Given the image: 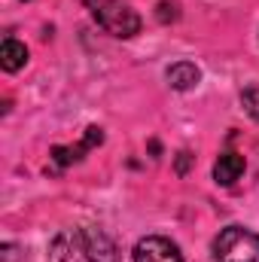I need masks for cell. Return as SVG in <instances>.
I'll use <instances>...</instances> for the list:
<instances>
[{
	"instance_id": "6da1fadb",
	"label": "cell",
	"mask_w": 259,
	"mask_h": 262,
	"mask_svg": "<svg viewBox=\"0 0 259 262\" xmlns=\"http://www.w3.org/2000/svg\"><path fill=\"white\" fill-rule=\"evenodd\" d=\"M49 262H119V250L104 229L73 226L52 238Z\"/></svg>"
},
{
	"instance_id": "7a4b0ae2",
	"label": "cell",
	"mask_w": 259,
	"mask_h": 262,
	"mask_svg": "<svg viewBox=\"0 0 259 262\" xmlns=\"http://www.w3.org/2000/svg\"><path fill=\"white\" fill-rule=\"evenodd\" d=\"M85 9L92 12V18L113 37L128 40L134 34H140V15L131 9L125 0H82Z\"/></svg>"
},
{
	"instance_id": "3957f363",
	"label": "cell",
	"mask_w": 259,
	"mask_h": 262,
	"mask_svg": "<svg viewBox=\"0 0 259 262\" xmlns=\"http://www.w3.org/2000/svg\"><path fill=\"white\" fill-rule=\"evenodd\" d=\"M213 262H259V235L229 226L213 238Z\"/></svg>"
},
{
	"instance_id": "277c9868",
	"label": "cell",
	"mask_w": 259,
	"mask_h": 262,
	"mask_svg": "<svg viewBox=\"0 0 259 262\" xmlns=\"http://www.w3.org/2000/svg\"><path fill=\"white\" fill-rule=\"evenodd\" d=\"M134 262H183V253L174 241L162 235H149L134 244Z\"/></svg>"
},
{
	"instance_id": "5b68a950",
	"label": "cell",
	"mask_w": 259,
	"mask_h": 262,
	"mask_svg": "<svg viewBox=\"0 0 259 262\" xmlns=\"http://www.w3.org/2000/svg\"><path fill=\"white\" fill-rule=\"evenodd\" d=\"M101 140H104V131L98 128V125H92V128H85V137H82L76 146H55V149H52V162H55L58 168H67V165L79 162L89 149L101 146Z\"/></svg>"
},
{
	"instance_id": "8992f818",
	"label": "cell",
	"mask_w": 259,
	"mask_h": 262,
	"mask_svg": "<svg viewBox=\"0 0 259 262\" xmlns=\"http://www.w3.org/2000/svg\"><path fill=\"white\" fill-rule=\"evenodd\" d=\"M241 174H244V156H238V152H223V156L213 162V180H217L220 186L238 183Z\"/></svg>"
},
{
	"instance_id": "52a82bcc",
	"label": "cell",
	"mask_w": 259,
	"mask_h": 262,
	"mask_svg": "<svg viewBox=\"0 0 259 262\" xmlns=\"http://www.w3.org/2000/svg\"><path fill=\"white\" fill-rule=\"evenodd\" d=\"M25 64H28V46L18 43L15 37H6L3 46H0V67L6 73H15V70H21Z\"/></svg>"
},
{
	"instance_id": "ba28073f",
	"label": "cell",
	"mask_w": 259,
	"mask_h": 262,
	"mask_svg": "<svg viewBox=\"0 0 259 262\" xmlns=\"http://www.w3.org/2000/svg\"><path fill=\"white\" fill-rule=\"evenodd\" d=\"M198 79H201V70H198L192 61H177V64L168 67V82H171V89H177V92L195 89Z\"/></svg>"
},
{
	"instance_id": "9c48e42d",
	"label": "cell",
	"mask_w": 259,
	"mask_h": 262,
	"mask_svg": "<svg viewBox=\"0 0 259 262\" xmlns=\"http://www.w3.org/2000/svg\"><path fill=\"white\" fill-rule=\"evenodd\" d=\"M241 104H244V110H247L253 119H259V82L256 85H247V89L241 92Z\"/></svg>"
},
{
	"instance_id": "30bf717a",
	"label": "cell",
	"mask_w": 259,
	"mask_h": 262,
	"mask_svg": "<svg viewBox=\"0 0 259 262\" xmlns=\"http://www.w3.org/2000/svg\"><path fill=\"white\" fill-rule=\"evenodd\" d=\"M186 165H189V152H180V162H177V171L186 174Z\"/></svg>"
}]
</instances>
